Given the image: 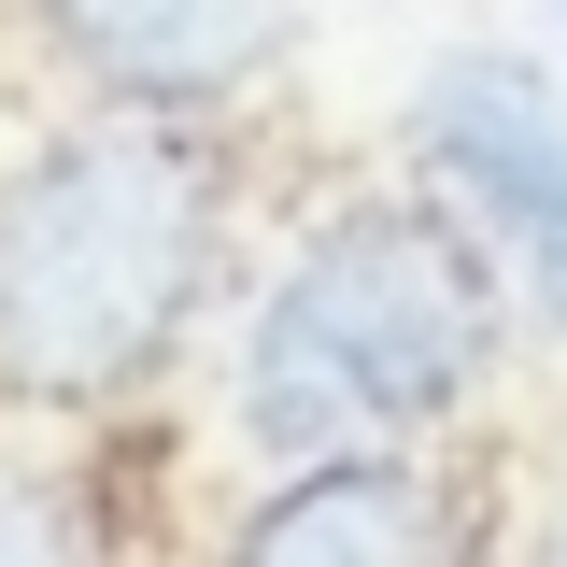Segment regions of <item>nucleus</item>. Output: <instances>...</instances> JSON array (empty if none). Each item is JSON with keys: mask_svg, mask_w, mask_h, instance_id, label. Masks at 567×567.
I'll return each instance as SVG.
<instances>
[{"mask_svg": "<svg viewBox=\"0 0 567 567\" xmlns=\"http://www.w3.org/2000/svg\"><path fill=\"white\" fill-rule=\"evenodd\" d=\"M199 256H213V185L185 142L156 128L58 142L43 171L0 185V383L43 412L142 383L199 298Z\"/></svg>", "mask_w": 567, "mask_h": 567, "instance_id": "f257e3e1", "label": "nucleus"}, {"mask_svg": "<svg viewBox=\"0 0 567 567\" xmlns=\"http://www.w3.org/2000/svg\"><path fill=\"white\" fill-rule=\"evenodd\" d=\"M483 341H496V284L440 213H341L256 312L241 398H256V440H284L298 468L383 454L483 383Z\"/></svg>", "mask_w": 567, "mask_h": 567, "instance_id": "f03ea898", "label": "nucleus"}, {"mask_svg": "<svg viewBox=\"0 0 567 567\" xmlns=\"http://www.w3.org/2000/svg\"><path fill=\"white\" fill-rule=\"evenodd\" d=\"M425 156L525 241V270L554 284V312H567V114H554V85L511 71V58H454L425 85Z\"/></svg>", "mask_w": 567, "mask_h": 567, "instance_id": "7ed1b4c3", "label": "nucleus"}, {"mask_svg": "<svg viewBox=\"0 0 567 567\" xmlns=\"http://www.w3.org/2000/svg\"><path fill=\"white\" fill-rule=\"evenodd\" d=\"M241 567H454V511L412 468H383V454H312L256 511Z\"/></svg>", "mask_w": 567, "mask_h": 567, "instance_id": "20e7f679", "label": "nucleus"}, {"mask_svg": "<svg viewBox=\"0 0 567 567\" xmlns=\"http://www.w3.org/2000/svg\"><path fill=\"white\" fill-rule=\"evenodd\" d=\"M43 14L100 85H142V100H199L284 58V0H43Z\"/></svg>", "mask_w": 567, "mask_h": 567, "instance_id": "39448f33", "label": "nucleus"}, {"mask_svg": "<svg viewBox=\"0 0 567 567\" xmlns=\"http://www.w3.org/2000/svg\"><path fill=\"white\" fill-rule=\"evenodd\" d=\"M0 567H71V539H58V511L29 483H0Z\"/></svg>", "mask_w": 567, "mask_h": 567, "instance_id": "423d86ee", "label": "nucleus"}, {"mask_svg": "<svg viewBox=\"0 0 567 567\" xmlns=\"http://www.w3.org/2000/svg\"><path fill=\"white\" fill-rule=\"evenodd\" d=\"M554 567H567V554H554Z\"/></svg>", "mask_w": 567, "mask_h": 567, "instance_id": "0eeeda50", "label": "nucleus"}]
</instances>
